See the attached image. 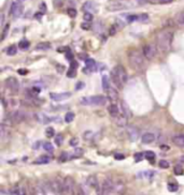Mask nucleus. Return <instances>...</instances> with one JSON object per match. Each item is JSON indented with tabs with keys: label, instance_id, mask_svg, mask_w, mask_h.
<instances>
[{
	"label": "nucleus",
	"instance_id": "obj_51",
	"mask_svg": "<svg viewBox=\"0 0 184 195\" xmlns=\"http://www.w3.org/2000/svg\"><path fill=\"white\" fill-rule=\"evenodd\" d=\"M67 76H68V77H74L75 70H73V69H69V72L67 73Z\"/></svg>",
	"mask_w": 184,
	"mask_h": 195
},
{
	"label": "nucleus",
	"instance_id": "obj_34",
	"mask_svg": "<svg viewBox=\"0 0 184 195\" xmlns=\"http://www.w3.org/2000/svg\"><path fill=\"white\" fill-rule=\"evenodd\" d=\"M73 119H74V114L73 113H67L65 116V121L67 122V123H70V122H72L73 121Z\"/></svg>",
	"mask_w": 184,
	"mask_h": 195
},
{
	"label": "nucleus",
	"instance_id": "obj_64",
	"mask_svg": "<svg viewBox=\"0 0 184 195\" xmlns=\"http://www.w3.org/2000/svg\"><path fill=\"white\" fill-rule=\"evenodd\" d=\"M182 161H183V162H184V157H183V158H182Z\"/></svg>",
	"mask_w": 184,
	"mask_h": 195
},
{
	"label": "nucleus",
	"instance_id": "obj_13",
	"mask_svg": "<svg viewBox=\"0 0 184 195\" xmlns=\"http://www.w3.org/2000/svg\"><path fill=\"white\" fill-rule=\"evenodd\" d=\"M107 9L111 11V12H115V11H121V10L126 9V6L123 4L122 2H117V1H112L107 6Z\"/></svg>",
	"mask_w": 184,
	"mask_h": 195
},
{
	"label": "nucleus",
	"instance_id": "obj_50",
	"mask_svg": "<svg viewBox=\"0 0 184 195\" xmlns=\"http://www.w3.org/2000/svg\"><path fill=\"white\" fill-rule=\"evenodd\" d=\"M69 159V155H68V153H66V152H64L62 155H60V158H59V161H62V162H65V161H67Z\"/></svg>",
	"mask_w": 184,
	"mask_h": 195
},
{
	"label": "nucleus",
	"instance_id": "obj_48",
	"mask_svg": "<svg viewBox=\"0 0 184 195\" xmlns=\"http://www.w3.org/2000/svg\"><path fill=\"white\" fill-rule=\"evenodd\" d=\"M68 15L70 16V17H75V16H77V10L73 9V8H69Z\"/></svg>",
	"mask_w": 184,
	"mask_h": 195
},
{
	"label": "nucleus",
	"instance_id": "obj_39",
	"mask_svg": "<svg viewBox=\"0 0 184 195\" xmlns=\"http://www.w3.org/2000/svg\"><path fill=\"white\" fill-rule=\"evenodd\" d=\"M9 30H10V25L8 24V25H6V27L3 28L2 35H1V41H3V40H4V39L6 38V35H8V33H9Z\"/></svg>",
	"mask_w": 184,
	"mask_h": 195
},
{
	"label": "nucleus",
	"instance_id": "obj_28",
	"mask_svg": "<svg viewBox=\"0 0 184 195\" xmlns=\"http://www.w3.org/2000/svg\"><path fill=\"white\" fill-rule=\"evenodd\" d=\"M51 48V44L49 42H42V43L37 44L36 50H47Z\"/></svg>",
	"mask_w": 184,
	"mask_h": 195
},
{
	"label": "nucleus",
	"instance_id": "obj_45",
	"mask_svg": "<svg viewBox=\"0 0 184 195\" xmlns=\"http://www.w3.org/2000/svg\"><path fill=\"white\" fill-rule=\"evenodd\" d=\"M62 140H64V136L62 134H58L56 137H55V143H56L57 146H60L62 144Z\"/></svg>",
	"mask_w": 184,
	"mask_h": 195
},
{
	"label": "nucleus",
	"instance_id": "obj_47",
	"mask_svg": "<svg viewBox=\"0 0 184 195\" xmlns=\"http://www.w3.org/2000/svg\"><path fill=\"white\" fill-rule=\"evenodd\" d=\"M83 155V149L82 148H77L74 150V155H72V158H77V157H81Z\"/></svg>",
	"mask_w": 184,
	"mask_h": 195
},
{
	"label": "nucleus",
	"instance_id": "obj_43",
	"mask_svg": "<svg viewBox=\"0 0 184 195\" xmlns=\"http://www.w3.org/2000/svg\"><path fill=\"white\" fill-rule=\"evenodd\" d=\"M45 134H47V137L54 136V135H55V130H54V128H52V127L47 128V131H45Z\"/></svg>",
	"mask_w": 184,
	"mask_h": 195
},
{
	"label": "nucleus",
	"instance_id": "obj_4",
	"mask_svg": "<svg viewBox=\"0 0 184 195\" xmlns=\"http://www.w3.org/2000/svg\"><path fill=\"white\" fill-rule=\"evenodd\" d=\"M80 103L84 106H103L107 103V98L103 96H83L80 99Z\"/></svg>",
	"mask_w": 184,
	"mask_h": 195
},
{
	"label": "nucleus",
	"instance_id": "obj_55",
	"mask_svg": "<svg viewBox=\"0 0 184 195\" xmlns=\"http://www.w3.org/2000/svg\"><path fill=\"white\" fill-rule=\"evenodd\" d=\"M40 9H41V11H43V13H44L45 11H47V4H45L44 2H42L40 4Z\"/></svg>",
	"mask_w": 184,
	"mask_h": 195
},
{
	"label": "nucleus",
	"instance_id": "obj_46",
	"mask_svg": "<svg viewBox=\"0 0 184 195\" xmlns=\"http://www.w3.org/2000/svg\"><path fill=\"white\" fill-rule=\"evenodd\" d=\"M143 157H145V155H144V153H142V152L136 153V155H135V161H136V162H140L141 160H143Z\"/></svg>",
	"mask_w": 184,
	"mask_h": 195
},
{
	"label": "nucleus",
	"instance_id": "obj_36",
	"mask_svg": "<svg viewBox=\"0 0 184 195\" xmlns=\"http://www.w3.org/2000/svg\"><path fill=\"white\" fill-rule=\"evenodd\" d=\"M95 8L93 6V3L92 2H85L84 6H83V10L85 12H89L91 13V10H94Z\"/></svg>",
	"mask_w": 184,
	"mask_h": 195
},
{
	"label": "nucleus",
	"instance_id": "obj_5",
	"mask_svg": "<svg viewBox=\"0 0 184 195\" xmlns=\"http://www.w3.org/2000/svg\"><path fill=\"white\" fill-rule=\"evenodd\" d=\"M64 194L65 195H82L80 186H77L74 180L71 177H66L64 179Z\"/></svg>",
	"mask_w": 184,
	"mask_h": 195
},
{
	"label": "nucleus",
	"instance_id": "obj_25",
	"mask_svg": "<svg viewBox=\"0 0 184 195\" xmlns=\"http://www.w3.org/2000/svg\"><path fill=\"white\" fill-rule=\"evenodd\" d=\"M108 111H109L110 116L112 118H115L116 116H119L120 115V109L119 107L113 103V104H110L109 107H108Z\"/></svg>",
	"mask_w": 184,
	"mask_h": 195
},
{
	"label": "nucleus",
	"instance_id": "obj_49",
	"mask_svg": "<svg viewBox=\"0 0 184 195\" xmlns=\"http://www.w3.org/2000/svg\"><path fill=\"white\" fill-rule=\"evenodd\" d=\"M81 28L83 30H88L89 28H91V24L88 22H85V23H82L81 24Z\"/></svg>",
	"mask_w": 184,
	"mask_h": 195
},
{
	"label": "nucleus",
	"instance_id": "obj_7",
	"mask_svg": "<svg viewBox=\"0 0 184 195\" xmlns=\"http://www.w3.org/2000/svg\"><path fill=\"white\" fill-rule=\"evenodd\" d=\"M25 117H26V115L24 111H14L8 116V120H9L12 124H16V123H21V122H23V121L25 120Z\"/></svg>",
	"mask_w": 184,
	"mask_h": 195
},
{
	"label": "nucleus",
	"instance_id": "obj_10",
	"mask_svg": "<svg viewBox=\"0 0 184 195\" xmlns=\"http://www.w3.org/2000/svg\"><path fill=\"white\" fill-rule=\"evenodd\" d=\"M23 4L21 2H13L10 9V14H12L14 17H19L23 14Z\"/></svg>",
	"mask_w": 184,
	"mask_h": 195
},
{
	"label": "nucleus",
	"instance_id": "obj_24",
	"mask_svg": "<svg viewBox=\"0 0 184 195\" xmlns=\"http://www.w3.org/2000/svg\"><path fill=\"white\" fill-rule=\"evenodd\" d=\"M121 108H122L123 114H124L127 118L132 117V113H131L129 106L127 105V103L125 102V101H121Z\"/></svg>",
	"mask_w": 184,
	"mask_h": 195
},
{
	"label": "nucleus",
	"instance_id": "obj_59",
	"mask_svg": "<svg viewBox=\"0 0 184 195\" xmlns=\"http://www.w3.org/2000/svg\"><path fill=\"white\" fill-rule=\"evenodd\" d=\"M66 57H67V59L71 60V61H72V59H73V56H72L71 53H67V56H66Z\"/></svg>",
	"mask_w": 184,
	"mask_h": 195
},
{
	"label": "nucleus",
	"instance_id": "obj_17",
	"mask_svg": "<svg viewBox=\"0 0 184 195\" xmlns=\"http://www.w3.org/2000/svg\"><path fill=\"white\" fill-rule=\"evenodd\" d=\"M86 184H87L89 188H92V189H95L96 191H98L99 190V183H98V180H97V177L96 176H89L86 179Z\"/></svg>",
	"mask_w": 184,
	"mask_h": 195
},
{
	"label": "nucleus",
	"instance_id": "obj_18",
	"mask_svg": "<svg viewBox=\"0 0 184 195\" xmlns=\"http://www.w3.org/2000/svg\"><path fill=\"white\" fill-rule=\"evenodd\" d=\"M107 96H108V99H109L111 102H116V101L119 100V92L116 91L115 88L110 87V89L107 91Z\"/></svg>",
	"mask_w": 184,
	"mask_h": 195
},
{
	"label": "nucleus",
	"instance_id": "obj_63",
	"mask_svg": "<svg viewBox=\"0 0 184 195\" xmlns=\"http://www.w3.org/2000/svg\"><path fill=\"white\" fill-rule=\"evenodd\" d=\"M23 1H25V0H19V2H23Z\"/></svg>",
	"mask_w": 184,
	"mask_h": 195
},
{
	"label": "nucleus",
	"instance_id": "obj_33",
	"mask_svg": "<svg viewBox=\"0 0 184 195\" xmlns=\"http://www.w3.org/2000/svg\"><path fill=\"white\" fill-rule=\"evenodd\" d=\"M147 1L153 4H166V3H170L172 0H147Z\"/></svg>",
	"mask_w": 184,
	"mask_h": 195
},
{
	"label": "nucleus",
	"instance_id": "obj_14",
	"mask_svg": "<svg viewBox=\"0 0 184 195\" xmlns=\"http://www.w3.org/2000/svg\"><path fill=\"white\" fill-rule=\"evenodd\" d=\"M126 191V186H125L124 182L121 180L114 181V189H113V193H116L119 195H123Z\"/></svg>",
	"mask_w": 184,
	"mask_h": 195
},
{
	"label": "nucleus",
	"instance_id": "obj_32",
	"mask_svg": "<svg viewBox=\"0 0 184 195\" xmlns=\"http://www.w3.org/2000/svg\"><path fill=\"white\" fill-rule=\"evenodd\" d=\"M16 53H17V47H16L15 45H11V46L6 50V54L9 56H14L16 55Z\"/></svg>",
	"mask_w": 184,
	"mask_h": 195
},
{
	"label": "nucleus",
	"instance_id": "obj_23",
	"mask_svg": "<svg viewBox=\"0 0 184 195\" xmlns=\"http://www.w3.org/2000/svg\"><path fill=\"white\" fill-rule=\"evenodd\" d=\"M172 143L178 147H184V134H178L172 137Z\"/></svg>",
	"mask_w": 184,
	"mask_h": 195
},
{
	"label": "nucleus",
	"instance_id": "obj_35",
	"mask_svg": "<svg viewBox=\"0 0 184 195\" xmlns=\"http://www.w3.org/2000/svg\"><path fill=\"white\" fill-rule=\"evenodd\" d=\"M42 146H43V149L45 150V151H47V152H53L54 151V147L51 143H44Z\"/></svg>",
	"mask_w": 184,
	"mask_h": 195
},
{
	"label": "nucleus",
	"instance_id": "obj_57",
	"mask_svg": "<svg viewBox=\"0 0 184 195\" xmlns=\"http://www.w3.org/2000/svg\"><path fill=\"white\" fill-rule=\"evenodd\" d=\"M83 86H84V84H83V83H79V84H77L75 88H77V90H80Z\"/></svg>",
	"mask_w": 184,
	"mask_h": 195
},
{
	"label": "nucleus",
	"instance_id": "obj_31",
	"mask_svg": "<svg viewBox=\"0 0 184 195\" xmlns=\"http://www.w3.org/2000/svg\"><path fill=\"white\" fill-rule=\"evenodd\" d=\"M29 46H30V43H29V41H27V40H22V41H19V48H21V50H28Z\"/></svg>",
	"mask_w": 184,
	"mask_h": 195
},
{
	"label": "nucleus",
	"instance_id": "obj_60",
	"mask_svg": "<svg viewBox=\"0 0 184 195\" xmlns=\"http://www.w3.org/2000/svg\"><path fill=\"white\" fill-rule=\"evenodd\" d=\"M115 32H116L115 26H113V27L111 28V30H110V34H115Z\"/></svg>",
	"mask_w": 184,
	"mask_h": 195
},
{
	"label": "nucleus",
	"instance_id": "obj_40",
	"mask_svg": "<svg viewBox=\"0 0 184 195\" xmlns=\"http://www.w3.org/2000/svg\"><path fill=\"white\" fill-rule=\"evenodd\" d=\"M173 172H175V175L180 176V175L183 174V167H182L181 165H177V166H175V168H173Z\"/></svg>",
	"mask_w": 184,
	"mask_h": 195
},
{
	"label": "nucleus",
	"instance_id": "obj_54",
	"mask_svg": "<svg viewBox=\"0 0 184 195\" xmlns=\"http://www.w3.org/2000/svg\"><path fill=\"white\" fill-rule=\"evenodd\" d=\"M17 72H19V74H21V75H26L27 73H28V71L25 70V69H19Z\"/></svg>",
	"mask_w": 184,
	"mask_h": 195
},
{
	"label": "nucleus",
	"instance_id": "obj_3",
	"mask_svg": "<svg viewBox=\"0 0 184 195\" xmlns=\"http://www.w3.org/2000/svg\"><path fill=\"white\" fill-rule=\"evenodd\" d=\"M111 78H112L113 84H114L116 87L121 88V87L124 86L128 81L127 72H126L124 67L121 65H115V67L113 68L112 72H111Z\"/></svg>",
	"mask_w": 184,
	"mask_h": 195
},
{
	"label": "nucleus",
	"instance_id": "obj_61",
	"mask_svg": "<svg viewBox=\"0 0 184 195\" xmlns=\"http://www.w3.org/2000/svg\"><path fill=\"white\" fill-rule=\"evenodd\" d=\"M3 23H4V15L1 14V26H3Z\"/></svg>",
	"mask_w": 184,
	"mask_h": 195
},
{
	"label": "nucleus",
	"instance_id": "obj_19",
	"mask_svg": "<svg viewBox=\"0 0 184 195\" xmlns=\"http://www.w3.org/2000/svg\"><path fill=\"white\" fill-rule=\"evenodd\" d=\"M85 65H86V68L83 70L84 71V73H86V72H93L94 70H96V62H95V60L94 59H91L88 58L85 60Z\"/></svg>",
	"mask_w": 184,
	"mask_h": 195
},
{
	"label": "nucleus",
	"instance_id": "obj_6",
	"mask_svg": "<svg viewBox=\"0 0 184 195\" xmlns=\"http://www.w3.org/2000/svg\"><path fill=\"white\" fill-rule=\"evenodd\" d=\"M4 85H6V89L9 90L11 93H13V94H15V93H17L19 91V83L15 77L6 78V82H4Z\"/></svg>",
	"mask_w": 184,
	"mask_h": 195
},
{
	"label": "nucleus",
	"instance_id": "obj_58",
	"mask_svg": "<svg viewBox=\"0 0 184 195\" xmlns=\"http://www.w3.org/2000/svg\"><path fill=\"white\" fill-rule=\"evenodd\" d=\"M77 144H78V139H75V138L71 139V142H70V145H71V146H75Z\"/></svg>",
	"mask_w": 184,
	"mask_h": 195
},
{
	"label": "nucleus",
	"instance_id": "obj_42",
	"mask_svg": "<svg viewBox=\"0 0 184 195\" xmlns=\"http://www.w3.org/2000/svg\"><path fill=\"white\" fill-rule=\"evenodd\" d=\"M179 186L177 183H168V190L170 192H175V191H178Z\"/></svg>",
	"mask_w": 184,
	"mask_h": 195
},
{
	"label": "nucleus",
	"instance_id": "obj_56",
	"mask_svg": "<svg viewBox=\"0 0 184 195\" xmlns=\"http://www.w3.org/2000/svg\"><path fill=\"white\" fill-rule=\"evenodd\" d=\"M114 158H115L116 160H124L125 157L123 155H114Z\"/></svg>",
	"mask_w": 184,
	"mask_h": 195
},
{
	"label": "nucleus",
	"instance_id": "obj_53",
	"mask_svg": "<svg viewBox=\"0 0 184 195\" xmlns=\"http://www.w3.org/2000/svg\"><path fill=\"white\" fill-rule=\"evenodd\" d=\"M77 68H78V63L75 61H73L72 60L71 63H70V69H73V70H77Z\"/></svg>",
	"mask_w": 184,
	"mask_h": 195
},
{
	"label": "nucleus",
	"instance_id": "obj_62",
	"mask_svg": "<svg viewBox=\"0 0 184 195\" xmlns=\"http://www.w3.org/2000/svg\"><path fill=\"white\" fill-rule=\"evenodd\" d=\"M162 149L163 150H164V149H165V150H168V147H167V146H162Z\"/></svg>",
	"mask_w": 184,
	"mask_h": 195
},
{
	"label": "nucleus",
	"instance_id": "obj_22",
	"mask_svg": "<svg viewBox=\"0 0 184 195\" xmlns=\"http://www.w3.org/2000/svg\"><path fill=\"white\" fill-rule=\"evenodd\" d=\"M6 135L9 136V128L6 127V123L3 122V123H1V126H0V138H1L2 142H6Z\"/></svg>",
	"mask_w": 184,
	"mask_h": 195
},
{
	"label": "nucleus",
	"instance_id": "obj_26",
	"mask_svg": "<svg viewBox=\"0 0 184 195\" xmlns=\"http://www.w3.org/2000/svg\"><path fill=\"white\" fill-rule=\"evenodd\" d=\"M51 162V158L47 155H41L34 161V164H47Z\"/></svg>",
	"mask_w": 184,
	"mask_h": 195
},
{
	"label": "nucleus",
	"instance_id": "obj_21",
	"mask_svg": "<svg viewBox=\"0 0 184 195\" xmlns=\"http://www.w3.org/2000/svg\"><path fill=\"white\" fill-rule=\"evenodd\" d=\"M155 175L153 170H143V172H140V173L137 174V178H140V179H152Z\"/></svg>",
	"mask_w": 184,
	"mask_h": 195
},
{
	"label": "nucleus",
	"instance_id": "obj_15",
	"mask_svg": "<svg viewBox=\"0 0 184 195\" xmlns=\"http://www.w3.org/2000/svg\"><path fill=\"white\" fill-rule=\"evenodd\" d=\"M113 120H114V122H115V124L117 126V127H126L127 126V120L128 118L125 116L124 114H120L119 116H116L115 118H113Z\"/></svg>",
	"mask_w": 184,
	"mask_h": 195
},
{
	"label": "nucleus",
	"instance_id": "obj_16",
	"mask_svg": "<svg viewBox=\"0 0 184 195\" xmlns=\"http://www.w3.org/2000/svg\"><path fill=\"white\" fill-rule=\"evenodd\" d=\"M127 133H128V136H129V139L135 142V140H137L138 136H139V130H138L137 128L134 127V126H129L127 128Z\"/></svg>",
	"mask_w": 184,
	"mask_h": 195
},
{
	"label": "nucleus",
	"instance_id": "obj_29",
	"mask_svg": "<svg viewBox=\"0 0 184 195\" xmlns=\"http://www.w3.org/2000/svg\"><path fill=\"white\" fill-rule=\"evenodd\" d=\"M101 85H102V89L105 91H108L110 89V81L107 75H103L102 76V82H101Z\"/></svg>",
	"mask_w": 184,
	"mask_h": 195
},
{
	"label": "nucleus",
	"instance_id": "obj_12",
	"mask_svg": "<svg viewBox=\"0 0 184 195\" xmlns=\"http://www.w3.org/2000/svg\"><path fill=\"white\" fill-rule=\"evenodd\" d=\"M34 118H36V120L41 124H47V123H50L51 121L54 120L53 118H50L47 115L43 114V113H37V114H34Z\"/></svg>",
	"mask_w": 184,
	"mask_h": 195
},
{
	"label": "nucleus",
	"instance_id": "obj_27",
	"mask_svg": "<svg viewBox=\"0 0 184 195\" xmlns=\"http://www.w3.org/2000/svg\"><path fill=\"white\" fill-rule=\"evenodd\" d=\"M173 22H175L177 25H184V11L183 12L178 13V14L175 16Z\"/></svg>",
	"mask_w": 184,
	"mask_h": 195
},
{
	"label": "nucleus",
	"instance_id": "obj_8",
	"mask_svg": "<svg viewBox=\"0 0 184 195\" xmlns=\"http://www.w3.org/2000/svg\"><path fill=\"white\" fill-rule=\"evenodd\" d=\"M142 54L145 57V59L152 60V59L155 58L156 56V47L154 46L153 44H147L142 48Z\"/></svg>",
	"mask_w": 184,
	"mask_h": 195
},
{
	"label": "nucleus",
	"instance_id": "obj_1",
	"mask_svg": "<svg viewBox=\"0 0 184 195\" xmlns=\"http://www.w3.org/2000/svg\"><path fill=\"white\" fill-rule=\"evenodd\" d=\"M173 41V32L170 30H162L156 37V47L162 53H167L170 50Z\"/></svg>",
	"mask_w": 184,
	"mask_h": 195
},
{
	"label": "nucleus",
	"instance_id": "obj_41",
	"mask_svg": "<svg viewBox=\"0 0 184 195\" xmlns=\"http://www.w3.org/2000/svg\"><path fill=\"white\" fill-rule=\"evenodd\" d=\"M83 18H84L85 22H92L93 21V14L89 12H85L84 13V15H83Z\"/></svg>",
	"mask_w": 184,
	"mask_h": 195
},
{
	"label": "nucleus",
	"instance_id": "obj_37",
	"mask_svg": "<svg viewBox=\"0 0 184 195\" xmlns=\"http://www.w3.org/2000/svg\"><path fill=\"white\" fill-rule=\"evenodd\" d=\"M144 155H145V159L149 160V161H153L155 159V153L153 151H147L144 153Z\"/></svg>",
	"mask_w": 184,
	"mask_h": 195
},
{
	"label": "nucleus",
	"instance_id": "obj_11",
	"mask_svg": "<svg viewBox=\"0 0 184 195\" xmlns=\"http://www.w3.org/2000/svg\"><path fill=\"white\" fill-rule=\"evenodd\" d=\"M70 96H71V93H70V92H62V93L51 92L50 93V98L53 100V101H56V102L65 101V100L69 99Z\"/></svg>",
	"mask_w": 184,
	"mask_h": 195
},
{
	"label": "nucleus",
	"instance_id": "obj_20",
	"mask_svg": "<svg viewBox=\"0 0 184 195\" xmlns=\"http://www.w3.org/2000/svg\"><path fill=\"white\" fill-rule=\"evenodd\" d=\"M156 139V136L154 133H145L142 135V137H141V142L143 143V144H152V143L154 142Z\"/></svg>",
	"mask_w": 184,
	"mask_h": 195
},
{
	"label": "nucleus",
	"instance_id": "obj_2",
	"mask_svg": "<svg viewBox=\"0 0 184 195\" xmlns=\"http://www.w3.org/2000/svg\"><path fill=\"white\" fill-rule=\"evenodd\" d=\"M128 59H129L131 67L137 72H143L145 70V68H147V65H145V57L138 50H130L128 53Z\"/></svg>",
	"mask_w": 184,
	"mask_h": 195
},
{
	"label": "nucleus",
	"instance_id": "obj_38",
	"mask_svg": "<svg viewBox=\"0 0 184 195\" xmlns=\"http://www.w3.org/2000/svg\"><path fill=\"white\" fill-rule=\"evenodd\" d=\"M93 137H94V133L92 131H87V132H85V133L83 134V138H84L85 140H91V139H93Z\"/></svg>",
	"mask_w": 184,
	"mask_h": 195
},
{
	"label": "nucleus",
	"instance_id": "obj_52",
	"mask_svg": "<svg viewBox=\"0 0 184 195\" xmlns=\"http://www.w3.org/2000/svg\"><path fill=\"white\" fill-rule=\"evenodd\" d=\"M64 0H53V3H54V6H56V8H58V6H62V3Z\"/></svg>",
	"mask_w": 184,
	"mask_h": 195
},
{
	"label": "nucleus",
	"instance_id": "obj_9",
	"mask_svg": "<svg viewBox=\"0 0 184 195\" xmlns=\"http://www.w3.org/2000/svg\"><path fill=\"white\" fill-rule=\"evenodd\" d=\"M51 188L57 195L64 194V180L59 179V178L54 179L51 183Z\"/></svg>",
	"mask_w": 184,
	"mask_h": 195
},
{
	"label": "nucleus",
	"instance_id": "obj_44",
	"mask_svg": "<svg viewBox=\"0 0 184 195\" xmlns=\"http://www.w3.org/2000/svg\"><path fill=\"white\" fill-rule=\"evenodd\" d=\"M159 167L160 168H168L169 166H170V164H169V162L168 161H166V160H160L158 163Z\"/></svg>",
	"mask_w": 184,
	"mask_h": 195
},
{
	"label": "nucleus",
	"instance_id": "obj_30",
	"mask_svg": "<svg viewBox=\"0 0 184 195\" xmlns=\"http://www.w3.org/2000/svg\"><path fill=\"white\" fill-rule=\"evenodd\" d=\"M10 193H11L12 195H26L25 191H24L21 186H15V188H13V189L10 191Z\"/></svg>",
	"mask_w": 184,
	"mask_h": 195
}]
</instances>
